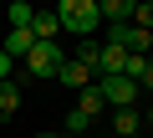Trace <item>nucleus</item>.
<instances>
[{
	"mask_svg": "<svg viewBox=\"0 0 153 138\" xmlns=\"http://www.w3.org/2000/svg\"><path fill=\"white\" fill-rule=\"evenodd\" d=\"M56 21H61V31H71V36H92V31L102 26L97 0H56Z\"/></svg>",
	"mask_w": 153,
	"mask_h": 138,
	"instance_id": "f257e3e1",
	"label": "nucleus"
},
{
	"mask_svg": "<svg viewBox=\"0 0 153 138\" xmlns=\"http://www.w3.org/2000/svg\"><path fill=\"white\" fill-rule=\"evenodd\" d=\"M66 56H61V46L56 41H36L31 51H26V72L36 77V82H56V66H61Z\"/></svg>",
	"mask_w": 153,
	"mask_h": 138,
	"instance_id": "f03ea898",
	"label": "nucleus"
},
{
	"mask_svg": "<svg viewBox=\"0 0 153 138\" xmlns=\"http://www.w3.org/2000/svg\"><path fill=\"white\" fill-rule=\"evenodd\" d=\"M97 87H102L107 107H133V97H138V82H133V77H102Z\"/></svg>",
	"mask_w": 153,
	"mask_h": 138,
	"instance_id": "7ed1b4c3",
	"label": "nucleus"
},
{
	"mask_svg": "<svg viewBox=\"0 0 153 138\" xmlns=\"http://www.w3.org/2000/svg\"><path fill=\"white\" fill-rule=\"evenodd\" d=\"M0 46H5L10 61H26V51L36 46V36H31V26H10V36H0Z\"/></svg>",
	"mask_w": 153,
	"mask_h": 138,
	"instance_id": "20e7f679",
	"label": "nucleus"
},
{
	"mask_svg": "<svg viewBox=\"0 0 153 138\" xmlns=\"http://www.w3.org/2000/svg\"><path fill=\"white\" fill-rule=\"evenodd\" d=\"M138 128H143V113L138 107H112V133L117 138H133Z\"/></svg>",
	"mask_w": 153,
	"mask_h": 138,
	"instance_id": "39448f33",
	"label": "nucleus"
},
{
	"mask_svg": "<svg viewBox=\"0 0 153 138\" xmlns=\"http://www.w3.org/2000/svg\"><path fill=\"white\" fill-rule=\"evenodd\" d=\"M56 31H61L56 10H36V16H31V36H36V41H56Z\"/></svg>",
	"mask_w": 153,
	"mask_h": 138,
	"instance_id": "423d86ee",
	"label": "nucleus"
},
{
	"mask_svg": "<svg viewBox=\"0 0 153 138\" xmlns=\"http://www.w3.org/2000/svg\"><path fill=\"white\" fill-rule=\"evenodd\" d=\"M56 82H66V87L82 92V87H92V72H87V66H76V61H61V66H56Z\"/></svg>",
	"mask_w": 153,
	"mask_h": 138,
	"instance_id": "0eeeda50",
	"label": "nucleus"
},
{
	"mask_svg": "<svg viewBox=\"0 0 153 138\" xmlns=\"http://www.w3.org/2000/svg\"><path fill=\"white\" fill-rule=\"evenodd\" d=\"M97 16H102L107 26H117V21H133V0H97Z\"/></svg>",
	"mask_w": 153,
	"mask_h": 138,
	"instance_id": "6e6552de",
	"label": "nucleus"
},
{
	"mask_svg": "<svg viewBox=\"0 0 153 138\" xmlns=\"http://www.w3.org/2000/svg\"><path fill=\"white\" fill-rule=\"evenodd\" d=\"M76 107H82L87 118H97V113L107 107V97H102V87H97V82H92V87H82V92H76Z\"/></svg>",
	"mask_w": 153,
	"mask_h": 138,
	"instance_id": "1a4fd4ad",
	"label": "nucleus"
},
{
	"mask_svg": "<svg viewBox=\"0 0 153 138\" xmlns=\"http://www.w3.org/2000/svg\"><path fill=\"white\" fill-rule=\"evenodd\" d=\"M97 56H102V46L87 36V41H76V56H71V61H76V66H87V72H97Z\"/></svg>",
	"mask_w": 153,
	"mask_h": 138,
	"instance_id": "9d476101",
	"label": "nucleus"
},
{
	"mask_svg": "<svg viewBox=\"0 0 153 138\" xmlns=\"http://www.w3.org/2000/svg\"><path fill=\"white\" fill-rule=\"evenodd\" d=\"M92 123H97V118H87L82 107H71V113H66V138H82V133H87Z\"/></svg>",
	"mask_w": 153,
	"mask_h": 138,
	"instance_id": "9b49d317",
	"label": "nucleus"
},
{
	"mask_svg": "<svg viewBox=\"0 0 153 138\" xmlns=\"http://www.w3.org/2000/svg\"><path fill=\"white\" fill-rule=\"evenodd\" d=\"M16 107H21V87H16V82H0V113L10 118Z\"/></svg>",
	"mask_w": 153,
	"mask_h": 138,
	"instance_id": "f8f14e48",
	"label": "nucleus"
},
{
	"mask_svg": "<svg viewBox=\"0 0 153 138\" xmlns=\"http://www.w3.org/2000/svg\"><path fill=\"white\" fill-rule=\"evenodd\" d=\"M128 26H138V31H153V0H138L133 5V21Z\"/></svg>",
	"mask_w": 153,
	"mask_h": 138,
	"instance_id": "ddd939ff",
	"label": "nucleus"
},
{
	"mask_svg": "<svg viewBox=\"0 0 153 138\" xmlns=\"http://www.w3.org/2000/svg\"><path fill=\"white\" fill-rule=\"evenodd\" d=\"M31 5H26V0H10V26H31Z\"/></svg>",
	"mask_w": 153,
	"mask_h": 138,
	"instance_id": "4468645a",
	"label": "nucleus"
},
{
	"mask_svg": "<svg viewBox=\"0 0 153 138\" xmlns=\"http://www.w3.org/2000/svg\"><path fill=\"white\" fill-rule=\"evenodd\" d=\"M138 87H148V92H153V56H143V77H138Z\"/></svg>",
	"mask_w": 153,
	"mask_h": 138,
	"instance_id": "2eb2a0df",
	"label": "nucleus"
},
{
	"mask_svg": "<svg viewBox=\"0 0 153 138\" xmlns=\"http://www.w3.org/2000/svg\"><path fill=\"white\" fill-rule=\"evenodd\" d=\"M10 66H16V61L5 56V46H0V82H10Z\"/></svg>",
	"mask_w": 153,
	"mask_h": 138,
	"instance_id": "dca6fc26",
	"label": "nucleus"
},
{
	"mask_svg": "<svg viewBox=\"0 0 153 138\" xmlns=\"http://www.w3.org/2000/svg\"><path fill=\"white\" fill-rule=\"evenodd\" d=\"M36 138H66V133H36Z\"/></svg>",
	"mask_w": 153,
	"mask_h": 138,
	"instance_id": "f3484780",
	"label": "nucleus"
},
{
	"mask_svg": "<svg viewBox=\"0 0 153 138\" xmlns=\"http://www.w3.org/2000/svg\"><path fill=\"white\" fill-rule=\"evenodd\" d=\"M143 123H148V128H153V113H148V118H143Z\"/></svg>",
	"mask_w": 153,
	"mask_h": 138,
	"instance_id": "a211bd4d",
	"label": "nucleus"
},
{
	"mask_svg": "<svg viewBox=\"0 0 153 138\" xmlns=\"http://www.w3.org/2000/svg\"><path fill=\"white\" fill-rule=\"evenodd\" d=\"M133 138H143V133H133Z\"/></svg>",
	"mask_w": 153,
	"mask_h": 138,
	"instance_id": "6ab92c4d",
	"label": "nucleus"
},
{
	"mask_svg": "<svg viewBox=\"0 0 153 138\" xmlns=\"http://www.w3.org/2000/svg\"><path fill=\"white\" fill-rule=\"evenodd\" d=\"M0 5H5V0H0Z\"/></svg>",
	"mask_w": 153,
	"mask_h": 138,
	"instance_id": "aec40b11",
	"label": "nucleus"
},
{
	"mask_svg": "<svg viewBox=\"0 0 153 138\" xmlns=\"http://www.w3.org/2000/svg\"><path fill=\"white\" fill-rule=\"evenodd\" d=\"M133 5H138V0H133Z\"/></svg>",
	"mask_w": 153,
	"mask_h": 138,
	"instance_id": "412c9836",
	"label": "nucleus"
}]
</instances>
